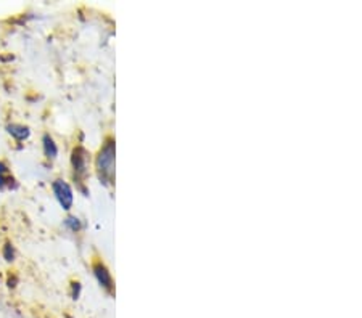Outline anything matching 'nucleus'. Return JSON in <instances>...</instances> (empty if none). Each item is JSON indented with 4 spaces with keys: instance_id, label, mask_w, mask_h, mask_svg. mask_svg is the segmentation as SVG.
Here are the masks:
<instances>
[{
    "instance_id": "1",
    "label": "nucleus",
    "mask_w": 362,
    "mask_h": 318,
    "mask_svg": "<svg viewBox=\"0 0 362 318\" xmlns=\"http://www.w3.org/2000/svg\"><path fill=\"white\" fill-rule=\"evenodd\" d=\"M97 171L103 183L110 185L115 177V140H108L97 156Z\"/></svg>"
},
{
    "instance_id": "2",
    "label": "nucleus",
    "mask_w": 362,
    "mask_h": 318,
    "mask_svg": "<svg viewBox=\"0 0 362 318\" xmlns=\"http://www.w3.org/2000/svg\"><path fill=\"white\" fill-rule=\"evenodd\" d=\"M52 190H54L55 198L58 202H60V206L63 207V209L65 211L71 209L73 202H74V193H73L71 185L65 181H62V178H58V181L52 183Z\"/></svg>"
},
{
    "instance_id": "3",
    "label": "nucleus",
    "mask_w": 362,
    "mask_h": 318,
    "mask_svg": "<svg viewBox=\"0 0 362 318\" xmlns=\"http://www.w3.org/2000/svg\"><path fill=\"white\" fill-rule=\"evenodd\" d=\"M71 164L76 176H86L87 172V152L83 147L74 148L71 156Z\"/></svg>"
},
{
    "instance_id": "4",
    "label": "nucleus",
    "mask_w": 362,
    "mask_h": 318,
    "mask_svg": "<svg viewBox=\"0 0 362 318\" xmlns=\"http://www.w3.org/2000/svg\"><path fill=\"white\" fill-rule=\"evenodd\" d=\"M93 274H95L98 283H100V286L103 289H107L108 293L113 291V279H112V274H110L108 269L105 267L102 262H97L93 265Z\"/></svg>"
},
{
    "instance_id": "5",
    "label": "nucleus",
    "mask_w": 362,
    "mask_h": 318,
    "mask_svg": "<svg viewBox=\"0 0 362 318\" xmlns=\"http://www.w3.org/2000/svg\"><path fill=\"white\" fill-rule=\"evenodd\" d=\"M7 132L15 138V140H18V142L28 140L29 135H31V130H29L26 126H21V124H8Z\"/></svg>"
},
{
    "instance_id": "6",
    "label": "nucleus",
    "mask_w": 362,
    "mask_h": 318,
    "mask_svg": "<svg viewBox=\"0 0 362 318\" xmlns=\"http://www.w3.org/2000/svg\"><path fill=\"white\" fill-rule=\"evenodd\" d=\"M42 145H44V153L49 159H55L58 156V147L54 138H52L49 134H45L42 138Z\"/></svg>"
},
{
    "instance_id": "7",
    "label": "nucleus",
    "mask_w": 362,
    "mask_h": 318,
    "mask_svg": "<svg viewBox=\"0 0 362 318\" xmlns=\"http://www.w3.org/2000/svg\"><path fill=\"white\" fill-rule=\"evenodd\" d=\"M65 225H66V227H68L69 230H71V231H79V230H81V221H79L78 217H74V216L66 217Z\"/></svg>"
},
{
    "instance_id": "8",
    "label": "nucleus",
    "mask_w": 362,
    "mask_h": 318,
    "mask_svg": "<svg viewBox=\"0 0 362 318\" xmlns=\"http://www.w3.org/2000/svg\"><path fill=\"white\" fill-rule=\"evenodd\" d=\"M4 257L7 262H11V260L15 259V247L10 245V243H7V245L4 246Z\"/></svg>"
},
{
    "instance_id": "9",
    "label": "nucleus",
    "mask_w": 362,
    "mask_h": 318,
    "mask_svg": "<svg viewBox=\"0 0 362 318\" xmlns=\"http://www.w3.org/2000/svg\"><path fill=\"white\" fill-rule=\"evenodd\" d=\"M79 293H81V285H79V283H74V285H73V299H78Z\"/></svg>"
}]
</instances>
